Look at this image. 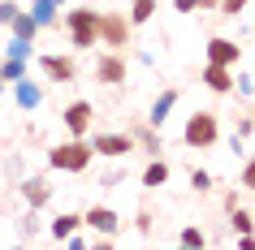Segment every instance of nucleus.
<instances>
[{"mask_svg": "<svg viewBox=\"0 0 255 250\" xmlns=\"http://www.w3.org/2000/svg\"><path fill=\"white\" fill-rule=\"evenodd\" d=\"M9 30H13V39H26V43H35V39H39V26H35V17H30L26 9H22V13H17L13 22H9Z\"/></svg>", "mask_w": 255, "mask_h": 250, "instance_id": "nucleus-20", "label": "nucleus"}, {"mask_svg": "<svg viewBox=\"0 0 255 250\" xmlns=\"http://www.w3.org/2000/svg\"><path fill=\"white\" fill-rule=\"evenodd\" d=\"M182 143L190 151H208V147L221 143V117H216L212 108H199V112H190L186 125H182Z\"/></svg>", "mask_w": 255, "mask_h": 250, "instance_id": "nucleus-2", "label": "nucleus"}, {"mask_svg": "<svg viewBox=\"0 0 255 250\" xmlns=\"http://www.w3.org/2000/svg\"><path fill=\"white\" fill-rule=\"evenodd\" d=\"M130 134H134V151H147V160L151 156H164V143H160V130L156 125H130Z\"/></svg>", "mask_w": 255, "mask_h": 250, "instance_id": "nucleus-15", "label": "nucleus"}, {"mask_svg": "<svg viewBox=\"0 0 255 250\" xmlns=\"http://www.w3.org/2000/svg\"><path fill=\"white\" fill-rule=\"evenodd\" d=\"M238 185H242V190H251V194H255V156L247 160V164H242V177H238Z\"/></svg>", "mask_w": 255, "mask_h": 250, "instance_id": "nucleus-28", "label": "nucleus"}, {"mask_svg": "<svg viewBox=\"0 0 255 250\" xmlns=\"http://www.w3.org/2000/svg\"><path fill=\"white\" fill-rule=\"evenodd\" d=\"M234 246H238V250H255V233H238V237H234Z\"/></svg>", "mask_w": 255, "mask_h": 250, "instance_id": "nucleus-32", "label": "nucleus"}, {"mask_svg": "<svg viewBox=\"0 0 255 250\" xmlns=\"http://www.w3.org/2000/svg\"><path fill=\"white\" fill-rule=\"evenodd\" d=\"M177 99H182V95H177V86H164V91L151 99V108H147V125L164 130V121H169V112L177 108Z\"/></svg>", "mask_w": 255, "mask_h": 250, "instance_id": "nucleus-13", "label": "nucleus"}, {"mask_svg": "<svg viewBox=\"0 0 255 250\" xmlns=\"http://www.w3.org/2000/svg\"><path fill=\"white\" fill-rule=\"evenodd\" d=\"M26 65H30V61H13V56H0V78H4V82L26 78Z\"/></svg>", "mask_w": 255, "mask_h": 250, "instance_id": "nucleus-22", "label": "nucleus"}, {"mask_svg": "<svg viewBox=\"0 0 255 250\" xmlns=\"http://www.w3.org/2000/svg\"><path fill=\"white\" fill-rule=\"evenodd\" d=\"M9 91H13V104L22 108V112H35V108L43 104V86H39V82H30V78L9 82Z\"/></svg>", "mask_w": 255, "mask_h": 250, "instance_id": "nucleus-12", "label": "nucleus"}, {"mask_svg": "<svg viewBox=\"0 0 255 250\" xmlns=\"http://www.w3.org/2000/svg\"><path fill=\"white\" fill-rule=\"evenodd\" d=\"M39 69H43V78H48V82H61V86L78 78L74 56H65V52H43V56H39Z\"/></svg>", "mask_w": 255, "mask_h": 250, "instance_id": "nucleus-8", "label": "nucleus"}, {"mask_svg": "<svg viewBox=\"0 0 255 250\" xmlns=\"http://www.w3.org/2000/svg\"><path fill=\"white\" fill-rule=\"evenodd\" d=\"M169 177H173V168H169V160L164 156H151L147 160V168H143V190H160V185H169Z\"/></svg>", "mask_w": 255, "mask_h": 250, "instance_id": "nucleus-16", "label": "nucleus"}, {"mask_svg": "<svg viewBox=\"0 0 255 250\" xmlns=\"http://www.w3.org/2000/svg\"><path fill=\"white\" fill-rule=\"evenodd\" d=\"M199 78H203V86H208L212 95H229V91H234V69H229V65H212V61H208Z\"/></svg>", "mask_w": 255, "mask_h": 250, "instance_id": "nucleus-14", "label": "nucleus"}, {"mask_svg": "<svg viewBox=\"0 0 255 250\" xmlns=\"http://www.w3.org/2000/svg\"><path fill=\"white\" fill-rule=\"evenodd\" d=\"M234 134H242V138H251V134H255V117H238V125H234Z\"/></svg>", "mask_w": 255, "mask_h": 250, "instance_id": "nucleus-31", "label": "nucleus"}, {"mask_svg": "<svg viewBox=\"0 0 255 250\" xmlns=\"http://www.w3.org/2000/svg\"><path fill=\"white\" fill-rule=\"evenodd\" d=\"M87 143L100 160H126L134 151V134H87Z\"/></svg>", "mask_w": 255, "mask_h": 250, "instance_id": "nucleus-5", "label": "nucleus"}, {"mask_svg": "<svg viewBox=\"0 0 255 250\" xmlns=\"http://www.w3.org/2000/svg\"><path fill=\"white\" fill-rule=\"evenodd\" d=\"M0 56H13V61H30V56H35V43H26V39H9L4 48H0Z\"/></svg>", "mask_w": 255, "mask_h": 250, "instance_id": "nucleus-23", "label": "nucleus"}, {"mask_svg": "<svg viewBox=\"0 0 255 250\" xmlns=\"http://www.w3.org/2000/svg\"><path fill=\"white\" fill-rule=\"evenodd\" d=\"M61 22L69 30V48L74 52H91L95 43H100V13H95L91 4H78V9L61 13Z\"/></svg>", "mask_w": 255, "mask_h": 250, "instance_id": "nucleus-1", "label": "nucleus"}, {"mask_svg": "<svg viewBox=\"0 0 255 250\" xmlns=\"http://www.w3.org/2000/svg\"><path fill=\"white\" fill-rule=\"evenodd\" d=\"M177 242H182L186 250H195V246H208V233H203L199 224H186V229L177 233Z\"/></svg>", "mask_w": 255, "mask_h": 250, "instance_id": "nucleus-24", "label": "nucleus"}, {"mask_svg": "<svg viewBox=\"0 0 255 250\" xmlns=\"http://www.w3.org/2000/svg\"><path fill=\"white\" fill-rule=\"evenodd\" d=\"M56 4H65V0H56Z\"/></svg>", "mask_w": 255, "mask_h": 250, "instance_id": "nucleus-37", "label": "nucleus"}, {"mask_svg": "<svg viewBox=\"0 0 255 250\" xmlns=\"http://www.w3.org/2000/svg\"><path fill=\"white\" fill-rule=\"evenodd\" d=\"M26 13L35 17V26H39V30H52L56 22H61V4H56V0H30Z\"/></svg>", "mask_w": 255, "mask_h": 250, "instance_id": "nucleus-17", "label": "nucleus"}, {"mask_svg": "<svg viewBox=\"0 0 255 250\" xmlns=\"http://www.w3.org/2000/svg\"><path fill=\"white\" fill-rule=\"evenodd\" d=\"M82 224H87L91 233H108V237L121 233V216H117L113 207H104V203H95V207L82 211Z\"/></svg>", "mask_w": 255, "mask_h": 250, "instance_id": "nucleus-9", "label": "nucleus"}, {"mask_svg": "<svg viewBox=\"0 0 255 250\" xmlns=\"http://www.w3.org/2000/svg\"><path fill=\"white\" fill-rule=\"evenodd\" d=\"M91 160H95V151H91L87 138H65V143H56L52 151H48V168H56V172H87Z\"/></svg>", "mask_w": 255, "mask_h": 250, "instance_id": "nucleus-3", "label": "nucleus"}, {"mask_svg": "<svg viewBox=\"0 0 255 250\" xmlns=\"http://www.w3.org/2000/svg\"><path fill=\"white\" fill-rule=\"evenodd\" d=\"M17 13H22V4H17V0H0V26H9Z\"/></svg>", "mask_w": 255, "mask_h": 250, "instance_id": "nucleus-27", "label": "nucleus"}, {"mask_svg": "<svg viewBox=\"0 0 255 250\" xmlns=\"http://www.w3.org/2000/svg\"><path fill=\"white\" fill-rule=\"evenodd\" d=\"M22 198H26V207L43 211L48 203H52V181H48L43 172H35V177H26V181H22Z\"/></svg>", "mask_w": 255, "mask_h": 250, "instance_id": "nucleus-11", "label": "nucleus"}, {"mask_svg": "<svg viewBox=\"0 0 255 250\" xmlns=\"http://www.w3.org/2000/svg\"><path fill=\"white\" fill-rule=\"evenodd\" d=\"M216 9H221V17H238L242 9H247V0H221Z\"/></svg>", "mask_w": 255, "mask_h": 250, "instance_id": "nucleus-29", "label": "nucleus"}, {"mask_svg": "<svg viewBox=\"0 0 255 250\" xmlns=\"http://www.w3.org/2000/svg\"><path fill=\"white\" fill-rule=\"evenodd\" d=\"M234 91H238L242 99H255V78L251 74H234Z\"/></svg>", "mask_w": 255, "mask_h": 250, "instance_id": "nucleus-26", "label": "nucleus"}, {"mask_svg": "<svg viewBox=\"0 0 255 250\" xmlns=\"http://www.w3.org/2000/svg\"><path fill=\"white\" fill-rule=\"evenodd\" d=\"M95 82H104V86H121V82L130 78V65H126V56L121 52H113V48H108V52H100L95 56Z\"/></svg>", "mask_w": 255, "mask_h": 250, "instance_id": "nucleus-6", "label": "nucleus"}, {"mask_svg": "<svg viewBox=\"0 0 255 250\" xmlns=\"http://www.w3.org/2000/svg\"><path fill=\"white\" fill-rule=\"evenodd\" d=\"M216 4H221V0H199V9H216Z\"/></svg>", "mask_w": 255, "mask_h": 250, "instance_id": "nucleus-35", "label": "nucleus"}, {"mask_svg": "<svg viewBox=\"0 0 255 250\" xmlns=\"http://www.w3.org/2000/svg\"><path fill=\"white\" fill-rule=\"evenodd\" d=\"M173 9H177V13H195V9H199V0H173Z\"/></svg>", "mask_w": 255, "mask_h": 250, "instance_id": "nucleus-33", "label": "nucleus"}, {"mask_svg": "<svg viewBox=\"0 0 255 250\" xmlns=\"http://www.w3.org/2000/svg\"><path fill=\"white\" fill-rule=\"evenodd\" d=\"M225 216H229V229H234V233H255V216L242 207V203L225 207Z\"/></svg>", "mask_w": 255, "mask_h": 250, "instance_id": "nucleus-21", "label": "nucleus"}, {"mask_svg": "<svg viewBox=\"0 0 255 250\" xmlns=\"http://www.w3.org/2000/svg\"><path fill=\"white\" fill-rule=\"evenodd\" d=\"M126 39H130V17L126 13H100V43L113 48V52H121Z\"/></svg>", "mask_w": 255, "mask_h": 250, "instance_id": "nucleus-7", "label": "nucleus"}, {"mask_svg": "<svg viewBox=\"0 0 255 250\" xmlns=\"http://www.w3.org/2000/svg\"><path fill=\"white\" fill-rule=\"evenodd\" d=\"M156 9H160V0H130V26H147L151 17H156Z\"/></svg>", "mask_w": 255, "mask_h": 250, "instance_id": "nucleus-19", "label": "nucleus"}, {"mask_svg": "<svg viewBox=\"0 0 255 250\" xmlns=\"http://www.w3.org/2000/svg\"><path fill=\"white\" fill-rule=\"evenodd\" d=\"M190 190L208 194V190H212V172H208V168H190Z\"/></svg>", "mask_w": 255, "mask_h": 250, "instance_id": "nucleus-25", "label": "nucleus"}, {"mask_svg": "<svg viewBox=\"0 0 255 250\" xmlns=\"http://www.w3.org/2000/svg\"><path fill=\"white\" fill-rule=\"evenodd\" d=\"M242 147H247V138H242V134H234V138H229V151H234V156H242Z\"/></svg>", "mask_w": 255, "mask_h": 250, "instance_id": "nucleus-34", "label": "nucleus"}, {"mask_svg": "<svg viewBox=\"0 0 255 250\" xmlns=\"http://www.w3.org/2000/svg\"><path fill=\"white\" fill-rule=\"evenodd\" d=\"M61 125L69 130V138H87L95 125V104L91 99H74V104L61 108Z\"/></svg>", "mask_w": 255, "mask_h": 250, "instance_id": "nucleus-4", "label": "nucleus"}, {"mask_svg": "<svg viewBox=\"0 0 255 250\" xmlns=\"http://www.w3.org/2000/svg\"><path fill=\"white\" fill-rule=\"evenodd\" d=\"M203 52H208V61H212V65H229V69L242 61V48H238L234 39H225V35H212Z\"/></svg>", "mask_w": 255, "mask_h": 250, "instance_id": "nucleus-10", "label": "nucleus"}, {"mask_svg": "<svg viewBox=\"0 0 255 250\" xmlns=\"http://www.w3.org/2000/svg\"><path fill=\"white\" fill-rule=\"evenodd\" d=\"M74 229H82V216H78V211H61V216L48 220V237H56V242H65Z\"/></svg>", "mask_w": 255, "mask_h": 250, "instance_id": "nucleus-18", "label": "nucleus"}, {"mask_svg": "<svg viewBox=\"0 0 255 250\" xmlns=\"http://www.w3.org/2000/svg\"><path fill=\"white\" fill-rule=\"evenodd\" d=\"M151 229H156V216H151V211H147V207H143V211H138V233L147 237V233H151Z\"/></svg>", "mask_w": 255, "mask_h": 250, "instance_id": "nucleus-30", "label": "nucleus"}, {"mask_svg": "<svg viewBox=\"0 0 255 250\" xmlns=\"http://www.w3.org/2000/svg\"><path fill=\"white\" fill-rule=\"evenodd\" d=\"M251 26H255V22H251Z\"/></svg>", "mask_w": 255, "mask_h": 250, "instance_id": "nucleus-38", "label": "nucleus"}, {"mask_svg": "<svg viewBox=\"0 0 255 250\" xmlns=\"http://www.w3.org/2000/svg\"><path fill=\"white\" fill-rule=\"evenodd\" d=\"M4 91H9V82H4V78H0V99H4Z\"/></svg>", "mask_w": 255, "mask_h": 250, "instance_id": "nucleus-36", "label": "nucleus"}]
</instances>
